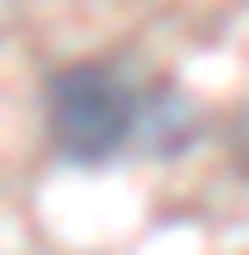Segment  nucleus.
Masks as SVG:
<instances>
[{"instance_id": "1", "label": "nucleus", "mask_w": 249, "mask_h": 255, "mask_svg": "<svg viewBox=\"0 0 249 255\" xmlns=\"http://www.w3.org/2000/svg\"><path fill=\"white\" fill-rule=\"evenodd\" d=\"M143 100L112 62H69L44 81V125L69 162H106L137 137Z\"/></svg>"}]
</instances>
